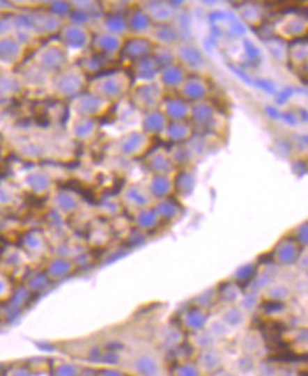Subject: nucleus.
Listing matches in <instances>:
<instances>
[{
    "label": "nucleus",
    "mask_w": 308,
    "mask_h": 376,
    "mask_svg": "<svg viewBox=\"0 0 308 376\" xmlns=\"http://www.w3.org/2000/svg\"><path fill=\"white\" fill-rule=\"evenodd\" d=\"M121 365L135 376H169L162 355L148 343H130L121 354Z\"/></svg>",
    "instance_id": "nucleus-1"
}]
</instances>
